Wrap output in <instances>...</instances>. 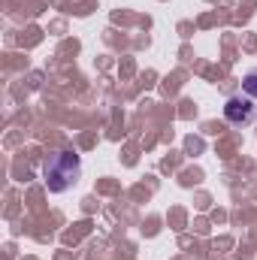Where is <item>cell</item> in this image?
<instances>
[{
    "label": "cell",
    "mask_w": 257,
    "mask_h": 260,
    "mask_svg": "<svg viewBox=\"0 0 257 260\" xmlns=\"http://www.w3.org/2000/svg\"><path fill=\"white\" fill-rule=\"evenodd\" d=\"M82 176V160L79 154L73 151H52L43 164V179H46V188L61 194L67 188H73Z\"/></svg>",
    "instance_id": "obj_1"
},
{
    "label": "cell",
    "mask_w": 257,
    "mask_h": 260,
    "mask_svg": "<svg viewBox=\"0 0 257 260\" xmlns=\"http://www.w3.org/2000/svg\"><path fill=\"white\" fill-rule=\"evenodd\" d=\"M224 115H227V121H233V124H248V121L254 118V103H251V97H230V100L224 103Z\"/></svg>",
    "instance_id": "obj_2"
},
{
    "label": "cell",
    "mask_w": 257,
    "mask_h": 260,
    "mask_svg": "<svg viewBox=\"0 0 257 260\" xmlns=\"http://www.w3.org/2000/svg\"><path fill=\"white\" fill-rule=\"evenodd\" d=\"M242 88H245L248 97H257V73H248V76L242 79Z\"/></svg>",
    "instance_id": "obj_3"
}]
</instances>
